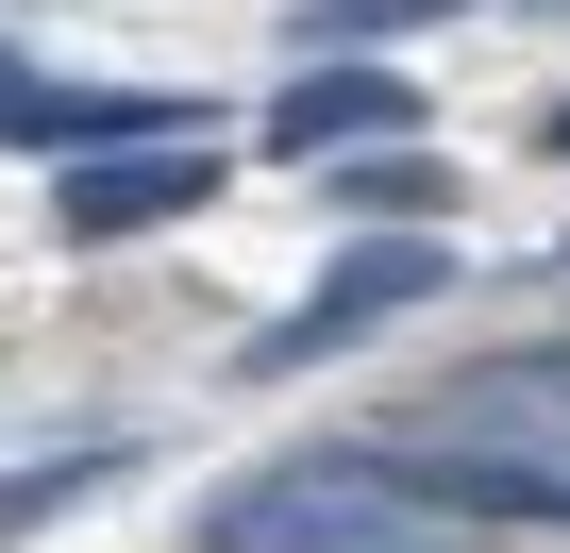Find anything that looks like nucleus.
<instances>
[{
  "label": "nucleus",
  "mask_w": 570,
  "mask_h": 553,
  "mask_svg": "<svg viewBox=\"0 0 570 553\" xmlns=\"http://www.w3.org/2000/svg\"><path fill=\"white\" fill-rule=\"evenodd\" d=\"M336 201H353L370 235H436V201H453V168H436V151H353V168H336Z\"/></svg>",
  "instance_id": "0eeeda50"
},
{
  "label": "nucleus",
  "mask_w": 570,
  "mask_h": 553,
  "mask_svg": "<svg viewBox=\"0 0 570 553\" xmlns=\"http://www.w3.org/2000/svg\"><path fill=\"white\" fill-rule=\"evenodd\" d=\"M403 436H537V453H570V336H553V353H503V369H470V386H436V419H403Z\"/></svg>",
  "instance_id": "423d86ee"
},
{
  "label": "nucleus",
  "mask_w": 570,
  "mask_h": 553,
  "mask_svg": "<svg viewBox=\"0 0 570 553\" xmlns=\"http://www.w3.org/2000/svg\"><path fill=\"white\" fill-rule=\"evenodd\" d=\"M436 18H453V0H303V51H403Z\"/></svg>",
  "instance_id": "1a4fd4ad"
},
{
  "label": "nucleus",
  "mask_w": 570,
  "mask_h": 553,
  "mask_svg": "<svg viewBox=\"0 0 570 553\" xmlns=\"http://www.w3.org/2000/svg\"><path fill=\"white\" fill-rule=\"evenodd\" d=\"M386 453H403L453 520H553V536H570V453H537V436H520V453H503V436H386Z\"/></svg>",
  "instance_id": "20e7f679"
},
{
  "label": "nucleus",
  "mask_w": 570,
  "mask_h": 553,
  "mask_svg": "<svg viewBox=\"0 0 570 553\" xmlns=\"http://www.w3.org/2000/svg\"><path fill=\"white\" fill-rule=\"evenodd\" d=\"M537 151H570V101H553V118H537Z\"/></svg>",
  "instance_id": "9b49d317"
},
{
  "label": "nucleus",
  "mask_w": 570,
  "mask_h": 553,
  "mask_svg": "<svg viewBox=\"0 0 570 553\" xmlns=\"http://www.w3.org/2000/svg\"><path fill=\"white\" fill-rule=\"evenodd\" d=\"M470 520L370 436V453H303V470H252L202 503V553H453Z\"/></svg>",
  "instance_id": "f257e3e1"
},
{
  "label": "nucleus",
  "mask_w": 570,
  "mask_h": 553,
  "mask_svg": "<svg viewBox=\"0 0 570 553\" xmlns=\"http://www.w3.org/2000/svg\"><path fill=\"white\" fill-rule=\"evenodd\" d=\"M185 201H218V135H168V151H85L68 185H51V218L101 251V235H168Z\"/></svg>",
  "instance_id": "7ed1b4c3"
},
{
  "label": "nucleus",
  "mask_w": 570,
  "mask_h": 553,
  "mask_svg": "<svg viewBox=\"0 0 570 553\" xmlns=\"http://www.w3.org/2000/svg\"><path fill=\"white\" fill-rule=\"evenodd\" d=\"M135 453H101V436H68V453H35V470H0V536H35V520H68V503H101Z\"/></svg>",
  "instance_id": "6e6552de"
},
{
  "label": "nucleus",
  "mask_w": 570,
  "mask_h": 553,
  "mask_svg": "<svg viewBox=\"0 0 570 553\" xmlns=\"http://www.w3.org/2000/svg\"><path fill=\"white\" fill-rule=\"evenodd\" d=\"M18 101H35V68H18V51H0V118H18Z\"/></svg>",
  "instance_id": "9d476101"
},
{
  "label": "nucleus",
  "mask_w": 570,
  "mask_h": 553,
  "mask_svg": "<svg viewBox=\"0 0 570 553\" xmlns=\"http://www.w3.org/2000/svg\"><path fill=\"white\" fill-rule=\"evenodd\" d=\"M403 118H420V68H303L252 135H268V151H386Z\"/></svg>",
  "instance_id": "39448f33"
},
{
  "label": "nucleus",
  "mask_w": 570,
  "mask_h": 553,
  "mask_svg": "<svg viewBox=\"0 0 570 553\" xmlns=\"http://www.w3.org/2000/svg\"><path fill=\"white\" fill-rule=\"evenodd\" d=\"M436 286H453V251H436V235H353V251H336V268H320V286L285 303L268 336H235V386H285V369H336L353 336H386V319H403V303H436Z\"/></svg>",
  "instance_id": "f03ea898"
},
{
  "label": "nucleus",
  "mask_w": 570,
  "mask_h": 553,
  "mask_svg": "<svg viewBox=\"0 0 570 553\" xmlns=\"http://www.w3.org/2000/svg\"><path fill=\"white\" fill-rule=\"evenodd\" d=\"M520 18H570V0H520Z\"/></svg>",
  "instance_id": "f8f14e48"
}]
</instances>
